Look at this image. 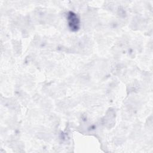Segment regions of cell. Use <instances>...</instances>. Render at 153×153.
<instances>
[{"mask_svg": "<svg viewBox=\"0 0 153 153\" xmlns=\"http://www.w3.org/2000/svg\"><path fill=\"white\" fill-rule=\"evenodd\" d=\"M69 25L73 29H77L78 25V20L75 14L71 13V14L69 16Z\"/></svg>", "mask_w": 153, "mask_h": 153, "instance_id": "obj_1", "label": "cell"}]
</instances>
